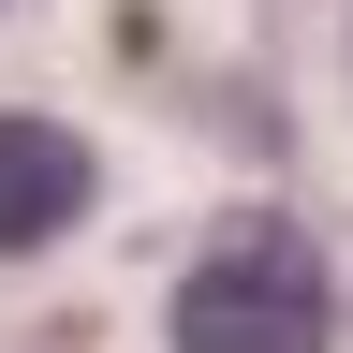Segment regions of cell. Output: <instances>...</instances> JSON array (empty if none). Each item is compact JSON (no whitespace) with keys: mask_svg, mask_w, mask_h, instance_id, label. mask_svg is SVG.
I'll use <instances>...</instances> for the list:
<instances>
[{"mask_svg":"<svg viewBox=\"0 0 353 353\" xmlns=\"http://www.w3.org/2000/svg\"><path fill=\"white\" fill-rule=\"evenodd\" d=\"M339 339V280L294 221H221L176 280V353H324Z\"/></svg>","mask_w":353,"mask_h":353,"instance_id":"obj_1","label":"cell"},{"mask_svg":"<svg viewBox=\"0 0 353 353\" xmlns=\"http://www.w3.org/2000/svg\"><path fill=\"white\" fill-rule=\"evenodd\" d=\"M88 221V148L59 118H0V250H44Z\"/></svg>","mask_w":353,"mask_h":353,"instance_id":"obj_2","label":"cell"}]
</instances>
